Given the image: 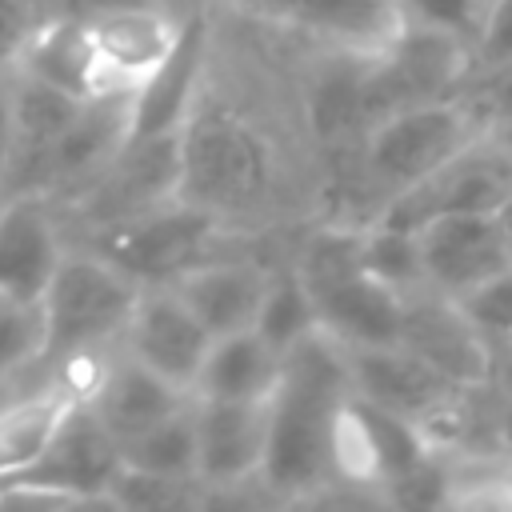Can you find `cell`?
Listing matches in <instances>:
<instances>
[{
	"label": "cell",
	"mask_w": 512,
	"mask_h": 512,
	"mask_svg": "<svg viewBox=\"0 0 512 512\" xmlns=\"http://www.w3.org/2000/svg\"><path fill=\"white\" fill-rule=\"evenodd\" d=\"M208 56L176 128L180 200L240 236L284 232L312 212L316 152L304 132L296 68L280 72L276 24L228 4L208 8ZM300 56V52H296Z\"/></svg>",
	"instance_id": "cell-1"
},
{
	"label": "cell",
	"mask_w": 512,
	"mask_h": 512,
	"mask_svg": "<svg viewBox=\"0 0 512 512\" xmlns=\"http://www.w3.org/2000/svg\"><path fill=\"white\" fill-rule=\"evenodd\" d=\"M352 396L344 344L308 332L280 356V380L268 396V444L256 484L276 500H312L332 484V432Z\"/></svg>",
	"instance_id": "cell-2"
},
{
	"label": "cell",
	"mask_w": 512,
	"mask_h": 512,
	"mask_svg": "<svg viewBox=\"0 0 512 512\" xmlns=\"http://www.w3.org/2000/svg\"><path fill=\"white\" fill-rule=\"evenodd\" d=\"M236 240H248V236L224 228L208 208L172 196L164 204H152L120 224L96 228L68 244H80L104 256L112 268H120L136 284H172L192 264L228 252V244Z\"/></svg>",
	"instance_id": "cell-3"
},
{
	"label": "cell",
	"mask_w": 512,
	"mask_h": 512,
	"mask_svg": "<svg viewBox=\"0 0 512 512\" xmlns=\"http://www.w3.org/2000/svg\"><path fill=\"white\" fill-rule=\"evenodd\" d=\"M140 284L104 256L68 244L44 296V368L80 352H108L120 344Z\"/></svg>",
	"instance_id": "cell-4"
},
{
	"label": "cell",
	"mask_w": 512,
	"mask_h": 512,
	"mask_svg": "<svg viewBox=\"0 0 512 512\" xmlns=\"http://www.w3.org/2000/svg\"><path fill=\"white\" fill-rule=\"evenodd\" d=\"M468 72H472V48L460 36L400 20V28L380 48H372L364 64V84H360L364 132L400 108L456 96Z\"/></svg>",
	"instance_id": "cell-5"
},
{
	"label": "cell",
	"mask_w": 512,
	"mask_h": 512,
	"mask_svg": "<svg viewBox=\"0 0 512 512\" xmlns=\"http://www.w3.org/2000/svg\"><path fill=\"white\" fill-rule=\"evenodd\" d=\"M180 188V140L176 132L156 136H128L124 148L68 200L52 204L64 240H80L96 228L120 224L152 204L172 200Z\"/></svg>",
	"instance_id": "cell-6"
},
{
	"label": "cell",
	"mask_w": 512,
	"mask_h": 512,
	"mask_svg": "<svg viewBox=\"0 0 512 512\" xmlns=\"http://www.w3.org/2000/svg\"><path fill=\"white\" fill-rule=\"evenodd\" d=\"M120 444L96 420V412L76 400L48 448L16 476L0 484V504H108V488L120 472Z\"/></svg>",
	"instance_id": "cell-7"
},
{
	"label": "cell",
	"mask_w": 512,
	"mask_h": 512,
	"mask_svg": "<svg viewBox=\"0 0 512 512\" xmlns=\"http://www.w3.org/2000/svg\"><path fill=\"white\" fill-rule=\"evenodd\" d=\"M480 132L484 128L468 116V108L456 96L412 104L364 132V164L372 180L392 196L436 172Z\"/></svg>",
	"instance_id": "cell-8"
},
{
	"label": "cell",
	"mask_w": 512,
	"mask_h": 512,
	"mask_svg": "<svg viewBox=\"0 0 512 512\" xmlns=\"http://www.w3.org/2000/svg\"><path fill=\"white\" fill-rule=\"evenodd\" d=\"M208 344V328L192 316V308L176 296L172 284H140V296L120 336V348L132 360H140L148 372L192 396Z\"/></svg>",
	"instance_id": "cell-9"
},
{
	"label": "cell",
	"mask_w": 512,
	"mask_h": 512,
	"mask_svg": "<svg viewBox=\"0 0 512 512\" xmlns=\"http://www.w3.org/2000/svg\"><path fill=\"white\" fill-rule=\"evenodd\" d=\"M180 28H184V16L160 4L120 8L96 20H84L92 68H96V96L136 92L168 60V52L180 40Z\"/></svg>",
	"instance_id": "cell-10"
},
{
	"label": "cell",
	"mask_w": 512,
	"mask_h": 512,
	"mask_svg": "<svg viewBox=\"0 0 512 512\" xmlns=\"http://www.w3.org/2000/svg\"><path fill=\"white\" fill-rule=\"evenodd\" d=\"M396 344L420 356L424 364H432L452 384H484L492 368V344L468 320L460 300L428 284L404 292Z\"/></svg>",
	"instance_id": "cell-11"
},
{
	"label": "cell",
	"mask_w": 512,
	"mask_h": 512,
	"mask_svg": "<svg viewBox=\"0 0 512 512\" xmlns=\"http://www.w3.org/2000/svg\"><path fill=\"white\" fill-rule=\"evenodd\" d=\"M416 244H420L424 284L444 296H456V300L512 264V244H508L496 212L432 216L416 232Z\"/></svg>",
	"instance_id": "cell-12"
},
{
	"label": "cell",
	"mask_w": 512,
	"mask_h": 512,
	"mask_svg": "<svg viewBox=\"0 0 512 512\" xmlns=\"http://www.w3.org/2000/svg\"><path fill=\"white\" fill-rule=\"evenodd\" d=\"M196 412V480L204 496L256 484L268 444V400L192 396Z\"/></svg>",
	"instance_id": "cell-13"
},
{
	"label": "cell",
	"mask_w": 512,
	"mask_h": 512,
	"mask_svg": "<svg viewBox=\"0 0 512 512\" xmlns=\"http://www.w3.org/2000/svg\"><path fill=\"white\" fill-rule=\"evenodd\" d=\"M128 132H132V92L88 96L72 116V124L44 152L36 172V196L60 204L72 192H80L124 148Z\"/></svg>",
	"instance_id": "cell-14"
},
{
	"label": "cell",
	"mask_w": 512,
	"mask_h": 512,
	"mask_svg": "<svg viewBox=\"0 0 512 512\" xmlns=\"http://www.w3.org/2000/svg\"><path fill=\"white\" fill-rule=\"evenodd\" d=\"M280 260H264L260 252H220L180 272L172 288L192 308V316L208 328V336H224L236 328H252L264 288L272 280V268Z\"/></svg>",
	"instance_id": "cell-15"
},
{
	"label": "cell",
	"mask_w": 512,
	"mask_h": 512,
	"mask_svg": "<svg viewBox=\"0 0 512 512\" xmlns=\"http://www.w3.org/2000/svg\"><path fill=\"white\" fill-rule=\"evenodd\" d=\"M348 360V384L352 396L388 408L396 416L416 420L420 428L452 400L456 388L448 376H440L432 364H424L420 356H412L400 344H368V348H344Z\"/></svg>",
	"instance_id": "cell-16"
},
{
	"label": "cell",
	"mask_w": 512,
	"mask_h": 512,
	"mask_svg": "<svg viewBox=\"0 0 512 512\" xmlns=\"http://www.w3.org/2000/svg\"><path fill=\"white\" fill-rule=\"evenodd\" d=\"M64 224L48 196H4L0 200V292L16 300L44 296L60 256H64Z\"/></svg>",
	"instance_id": "cell-17"
},
{
	"label": "cell",
	"mask_w": 512,
	"mask_h": 512,
	"mask_svg": "<svg viewBox=\"0 0 512 512\" xmlns=\"http://www.w3.org/2000/svg\"><path fill=\"white\" fill-rule=\"evenodd\" d=\"M308 296H312L320 332H328L336 344H344V348L396 344L404 292L380 284L364 268L348 272L340 280L316 284V288H308Z\"/></svg>",
	"instance_id": "cell-18"
},
{
	"label": "cell",
	"mask_w": 512,
	"mask_h": 512,
	"mask_svg": "<svg viewBox=\"0 0 512 512\" xmlns=\"http://www.w3.org/2000/svg\"><path fill=\"white\" fill-rule=\"evenodd\" d=\"M208 8L184 16L180 40L168 52V60L132 92V132L128 136H156V132L180 128V120L192 104V92L200 84L204 56H208V32H212Z\"/></svg>",
	"instance_id": "cell-19"
},
{
	"label": "cell",
	"mask_w": 512,
	"mask_h": 512,
	"mask_svg": "<svg viewBox=\"0 0 512 512\" xmlns=\"http://www.w3.org/2000/svg\"><path fill=\"white\" fill-rule=\"evenodd\" d=\"M188 392L172 388L168 380H160L156 372H148L140 360H132L120 344L108 352L96 388L88 392V408L96 412V420L116 436V444L132 440L136 432L152 428L160 416H168L176 404H184Z\"/></svg>",
	"instance_id": "cell-20"
},
{
	"label": "cell",
	"mask_w": 512,
	"mask_h": 512,
	"mask_svg": "<svg viewBox=\"0 0 512 512\" xmlns=\"http://www.w3.org/2000/svg\"><path fill=\"white\" fill-rule=\"evenodd\" d=\"M12 68L28 72L36 80H48V84L64 88L76 100L96 96V68H92V48H88L84 20L40 12L32 20Z\"/></svg>",
	"instance_id": "cell-21"
},
{
	"label": "cell",
	"mask_w": 512,
	"mask_h": 512,
	"mask_svg": "<svg viewBox=\"0 0 512 512\" xmlns=\"http://www.w3.org/2000/svg\"><path fill=\"white\" fill-rule=\"evenodd\" d=\"M276 380H280V352L256 328H236V332L212 336L200 376L192 384V396L268 400Z\"/></svg>",
	"instance_id": "cell-22"
},
{
	"label": "cell",
	"mask_w": 512,
	"mask_h": 512,
	"mask_svg": "<svg viewBox=\"0 0 512 512\" xmlns=\"http://www.w3.org/2000/svg\"><path fill=\"white\" fill-rule=\"evenodd\" d=\"M72 404L76 396L56 380H44L28 392H12L0 400V484L24 472L48 448L52 432L60 428Z\"/></svg>",
	"instance_id": "cell-23"
},
{
	"label": "cell",
	"mask_w": 512,
	"mask_h": 512,
	"mask_svg": "<svg viewBox=\"0 0 512 512\" xmlns=\"http://www.w3.org/2000/svg\"><path fill=\"white\" fill-rule=\"evenodd\" d=\"M120 460L140 472L172 476V480H196V412L192 396L176 404L168 416H160L152 428L136 432L120 444ZM200 484V480H196Z\"/></svg>",
	"instance_id": "cell-24"
},
{
	"label": "cell",
	"mask_w": 512,
	"mask_h": 512,
	"mask_svg": "<svg viewBox=\"0 0 512 512\" xmlns=\"http://www.w3.org/2000/svg\"><path fill=\"white\" fill-rule=\"evenodd\" d=\"M252 328L284 356L296 340H304L308 332H316V308H312V296L304 288V280L296 276V268L288 260H280L272 268V280L264 288V300L256 308V320Z\"/></svg>",
	"instance_id": "cell-25"
},
{
	"label": "cell",
	"mask_w": 512,
	"mask_h": 512,
	"mask_svg": "<svg viewBox=\"0 0 512 512\" xmlns=\"http://www.w3.org/2000/svg\"><path fill=\"white\" fill-rule=\"evenodd\" d=\"M44 368V312L36 300L0 292V384Z\"/></svg>",
	"instance_id": "cell-26"
},
{
	"label": "cell",
	"mask_w": 512,
	"mask_h": 512,
	"mask_svg": "<svg viewBox=\"0 0 512 512\" xmlns=\"http://www.w3.org/2000/svg\"><path fill=\"white\" fill-rule=\"evenodd\" d=\"M360 264H364L368 276H376L380 284H388L396 292L424 288L416 232H400V228H388V224H364Z\"/></svg>",
	"instance_id": "cell-27"
},
{
	"label": "cell",
	"mask_w": 512,
	"mask_h": 512,
	"mask_svg": "<svg viewBox=\"0 0 512 512\" xmlns=\"http://www.w3.org/2000/svg\"><path fill=\"white\" fill-rule=\"evenodd\" d=\"M196 500H204V488L196 480H172V476L140 472L128 464H120L108 488L112 508H176V504H196Z\"/></svg>",
	"instance_id": "cell-28"
},
{
	"label": "cell",
	"mask_w": 512,
	"mask_h": 512,
	"mask_svg": "<svg viewBox=\"0 0 512 512\" xmlns=\"http://www.w3.org/2000/svg\"><path fill=\"white\" fill-rule=\"evenodd\" d=\"M456 100L468 108V116L492 132L500 124H512V60L488 64V68H472L468 80L460 84Z\"/></svg>",
	"instance_id": "cell-29"
},
{
	"label": "cell",
	"mask_w": 512,
	"mask_h": 512,
	"mask_svg": "<svg viewBox=\"0 0 512 512\" xmlns=\"http://www.w3.org/2000/svg\"><path fill=\"white\" fill-rule=\"evenodd\" d=\"M488 8H492V0H396V12L404 24H428V28L452 32L468 48H472Z\"/></svg>",
	"instance_id": "cell-30"
},
{
	"label": "cell",
	"mask_w": 512,
	"mask_h": 512,
	"mask_svg": "<svg viewBox=\"0 0 512 512\" xmlns=\"http://www.w3.org/2000/svg\"><path fill=\"white\" fill-rule=\"evenodd\" d=\"M460 308L484 332L488 344L512 340V264L504 272L488 276L484 284H476L472 292H464L460 296Z\"/></svg>",
	"instance_id": "cell-31"
},
{
	"label": "cell",
	"mask_w": 512,
	"mask_h": 512,
	"mask_svg": "<svg viewBox=\"0 0 512 512\" xmlns=\"http://www.w3.org/2000/svg\"><path fill=\"white\" fill-rule=\"evenodd\" d=\"M500 60H512V0H492L472 40V68H488Z\"/></svg>",
	"instance_id": "cell-32"
},
{
	"label": "cell",
	"mask_w": 512,
	"mask_h": 512,
	"mask_svg": "<svg viewBox=\"0 0 512 512\" xmlns=\"http://www.w3.org/2000/svg\"><path fill=\"white\" fill-rule=\"evenodd\" d=\"M36 16L40 12L20 4V0H0V68H12V60H16V52H20Z\"/></svg>",
	"instance_id": "cell-33"
},
{
	"label": "cell",
	"mask_w": 512,
	"mask_h": 512,
	"mask_svg": "<svg viewBox=\"0 0 512 512\" xmlns=\"http://www.w3.org/2000/svg\"><path fill=\"white\" fill-rule=\"evenodd\" d=\"M140 4H156V0H48V4H44V12L72 16V20H96V16H104V12L140 8Z\"/></svg>",
	"instance_id": "cell-34"
},
{
	"label": "cell",
	"mask_w": 512,
	"mask_h": 512,
	"mask_svg": "<svg viewBox=\"0 0 512 512\" xmlns=\"http://www.w3.org/2000/svg\"><path fill=\"white\" fill-rule=\"evenodd\" d=\"M12 68H0V196H4V180H8V164H12V148H16V132H12Z\"/></svg>",
	"instance_id": "cell-35"
},
{
	"label": "cell",
	"mask_w": 512,
	"mask_h": 512,
	"mask_svg": "<svg viewBox=\"0 0 512 512\" xmlns=\"http://www.w3.org/2000/svg\"><path fill=\"white\" fill-rule=\"evenodd\" d=\"M488 384L512 400V340L492 344V368H488Z\"/></svg>",
	"instance_id": "cell-36"
},
{
	"label": "cell",
	"mask_w": 512,
	"mask_h": 512,
	"mask_svg": "<svg viewBox=\"0 0 512 512\" xmlns=\"http://www.w3.org/2000/svg\"><path fill=\"white\" fill-rule=\"evenodd\" d=\"M496 444L504 456H512V400L500 396V412H496Z\"/></svg>",
	"instance_id": "cell-37"
},
{
	"label": "cell",
	"mask_w": 512,
	"mask_h": 512,
	"mask_svg": "<svg viewBox=\"0 0 512 512\" xmlns=\"http://www.w3.org/2000/svg\"><path fill=\"white\" fill-rule=\"evenodd\" d=\"M156 4L168 8V12H176V16H188V12H200V8H208L216 0H156Z\"/></svg>",
	"instance_id": "cell-38"
},
{
	"label": "cell",
	"mask_w": 512,
	"mask_h": 512,
	"mask_svg": "<svg viewBox=\"0 0 512 512\" xmlns=\"http://www.w3.org/2000/svg\"><path fill=\"white\" fill-rule=\"evenodd\" d=\"M496 220H500V228H504V236H508V244H512V192L500 200V208H496Z\"/></svg>",
	"instance_id": "cell-39"
},
{
	"label": "cell",
	"mask_w": 512,
	"mask_h": 512,
	"mask_svg": "<svg viewBox=\"0 0 512 512\" xmlns=\"http://www.w3.org/2000/svg\"><path fill=\"white\" fill-rule=\"evenodd\" d=\"M492 136L500 140V148L508 152V160H512V124H500V128H492Z\"/></svg>",
	"instance_id": "cell-40"
},
{
	"label": "cell",
	"mask_w": 512,
	"mask_h": 512,
	"mask_svg": "<svg viewBox=\"0 0 512 512\" xmlns=\"http://www.w3.org/2000/svg\"><path fill=\"white\" fill-rule=\"evenodd\" d=\"M20 4H28V8H36V12H44V4H48V0H20Z\"/></svg>",
	"instance_id": "cell-41"
}]
</instances>
